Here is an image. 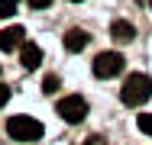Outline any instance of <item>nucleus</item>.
<instances>
[{
	"mask_svg": "<svg viewBox=\"0 0 152 145\" xmlns=\"http://www.w3.org/2000/svg\"><path fill=\"white\" fill-rule=\"evenodd\" d=\"M16 3H20V0H0V20L13 16V13H16Z\"/></svg>",
	"mask_w": 152,
	"mask_h": 145,
	"instance_id": "10",
	"label": "nucleus"
},
{
	"mask_svg": "<svg viewBox=\"0 0 152 145\" xmlns=\"http://www.w3.org/2000/svg\"><path fill=\"white\" fill-rule=\"evenodd\" d=\"M110 36H113V39H117V42H133V36H136V29L129 26V23H126V20H117V23H113V26H110Z\"/></svg>",
	"mask_w": 152,
	"mask_h": 145,
	"instance_id": "8",
	"label": "nucleus"
},
{
	"mask_svg": "<svg viewBox=\"0 0 152 145\" xmlns=\"http://www.w3.org/2000/svg\"><path fill=\"white\" fill-rule=\"evenodd\" d=\"M58 87H61L58 74H45V81H42V90H45V94H55Z\"/></svg>",
	"mask_w": 152,
	"mask_h": 145,
	"instance_id": "9",
	"label": "nucleus"
},
{
	"mask_svg": "<svg viewBox=\"0 0 152 145\" xmlns=\"http://www.w3.org/2000/svg\"><path fill=\"white\" fill-rule=\"evenodd\" d=\"M71 3H81V0H71Z\"/></svg>",
	"mask_w": 152,
	"mask_h": 145,
	"instance_id": "15",
	"label": "nucleus"
},
{
	"mask_svg": "<svg viewBox=\"0 0 152 145\" xmlns=\"http://www.w3.org/2000/svg\"><path fill=\"white\" fill-rule=\"evenodd\" d=\"M149 3H152V0H149Z\"/></svg>",
	"mask_w": 152,
	"mask_h": 145,
	"instance_id": "16",
	"label": "nucleus"
},
{
	"mask_svg": "<svg viewBox=\"0 0 152 145\" xmlns=\"http://www.w3.org/2000/svg\"><path fill=\"white\" fill-rule=\"evenodd\" d=\"M26 45V32H23V26H10L0 32V49L3 52H13V49H23Z\"/></svg>",
	"mask_w": 152,
	"mask_h": 145,
	"instance_id": "5",
	"label": "nucleus"
},
{
	"mask_svg": "<svg viewBox=\"0 0 152 145\" xmlns=\"http://www.w3.org/2000/svg\"><path fill=\"white\" fill-rule=\"evenodd\" d=\"M7 136L16 139V142H36V139H42V123L29 119V116H10L7 119Z\"/></svg>",
	"mask_w": 152,
	"mask_h": 145,
	"instance_id": "2",
	"label": "nucleus"
},
{
	"mask_svg": "<svg viewBox=\"0 0 152 145\" xmlns=\"http://www.w3.org/2000/svg\"><path fill=\"white\" fill-rule=\"evenodd\" d=\"M88 42H91V36L81 32V29H68V32H65V49H68V52H81Z\"/></svg>",
	"mask_w": 152,
	"mask_h": 145,
	"instance_id": "7",
	"label": "nucleus"
},
{
	"mask_svg": "<svg viewBox=\"0 0 152 145\" xmlns=\"http://www.w3.org/2000/svg\"><path fill=\"white\" fill-rule=\"evenodd\" d=\"M55 110H58V116L65 123H81V119L88 116V103H84L81 94H71V97H61Z\"/></svg>",
	"mask_w": 152,
	"mask_h": 145,
	"instance_id": "3",
	"label": "nucleus"
},
{
	"mask_svg": "<svg viewBox=\"0 0 152 145\" xmlns=\"http://www.w3.org/2000/svg\"><path fill=\"white\" fill-rule=\"evenodd\" d=\"M29 7H32V10H45V7H49V0H29Z\"/></svg>",
	"mask_w": 152,
	"mask_h": 145,
	"instance_id": "14",
	"label": "nucleus"
},
{
	"mask_svg": "<svg viewBox=\"0 0 152 145\" xmlns=\"http://www.w3.org/2000/svg\"><path fill=\"white\" fill-rule=\"evenodd\" d=\"M7 100H10V87H7V84H0V107H3Z\"/></svg>",
	"mask_w": 152,
	"mask_h": 145,
	"instance_id": "12",
	"label": "nucleus"
},
{
	"mask_svg": "<svg viewBox=\"0 0 152 145\" xmlns=\"http://www.w3.org/2000/svg\"><path fill=\"white\" fill-rule=\"evenodd\" d=\"M20 65H23L26 71H36V68L42 65V49H39V45H23V49H20Z\"/></svg>",
	"mask_w": 152,
	"mask_h": 145,
	"instance_id": "6",
	"label": "nucleus"
},
{
	"mask_svg": "<svg viewBox=\"0 0 152 145\" xmlns=\"http://www.w3.org/2000/svg\"><path fill=\"white\" fill-rule=\"evenodd\" d=\"M123 71V55L120 52H100L94 58V74L97 78H113Z\"/></svg>",
	"mask_w": 152,
	"mask_h": 145,
	"instance_id": "4",
	"label": "nucleus"
},
{
	"mask_svg": "<svg viewBox=\"0 0 152 145\" xmlns=\"http://www.w3.org/2000/svg\"><path fill=\"white\" fill-rule=\"evenodd\" d=\"M84 145H107V139H104V136H91Z\"/></svg>",
	"mask_w": 152,
	"mask_h": 145,
	"instance_id": "13",
	"label": "nucleus"
},
{
	"mask_svg": "<svg viewBox=\"0 0 152 145\" xmlns=\"http://www.w3.org/2000/svg\"><path fill=\"white\" fill-rule=\"evenodd\" d=\"M136 126L146 132V136H152V113H139V119H136Z\"/></svg>",
	"mask_w": 152,
	"mask_h": 145,
	"instance_id": "11",
	"label": "nucleus"
},
{
	"mask_svg": "<svg viewBox=\"0 0 152 145\" xmlns=\"http://www.w3.org/2000/svg\"><path fill=\"white\" fill-rule=\"evenodd\" d=\"M149 97H152V81L146 74H129V78H126V84H123V90H120V100L126 107H142Z\"/></svg>",
	"mask_w": 152,
	"mask_h": 145,
	"instance_id": "1",
	"label": "nucleus"
}]
</instances>
